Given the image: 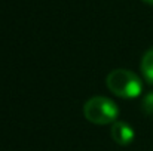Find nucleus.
<instances>
[{"label": "nucleus", "mask_w": 153, "mask_h": 151, "mask_svg": "<svg viewBox=\"0 0 153 151\" xmlns=\"http://www.w3.org/2000/svg\"><path fill=\"white\" fill-rule=\"evenodd\" d=\"M105 85L110 89V92H113L116 96L125 98V99H132L140 96L141 91H143V83L140 80V77L129 71V70H123V68H117L113 70L107 77H105Z\"/></svg>", "instance_id": "1"}, {"label": "nucleus", "mask_w": 153, "mask_h": 151, "mask_svg": "<svg viewBox=\"0 0 153 151\" xmlns=\"http://www.w3.org/2000/svg\"><path fill=\"white\" fill-rule=\"evenodd\" d=\"M83 116L94 124H110L116 122L119 116V107L110 98L94 96L85 102Z\"/></svg>", "instance_id": "2"}, {"label": "nucleus", "mask_w": 153, "mask_h": 151, "mask_svg": "<svg viewBox=\"0 0 153 151\" xmlns=\"http://www.w3.org/2000/svg\"><path fill=\"white\" fill-rule=\"evenodd\" d=\"M110 135L113 141L119 145H129L134 141L135 132L134 129L125 122H114L110 127Z\"/></svg>", "instance_id": "3"}, {"label": "nucleus", "mask_w": 153, "mask_h": 151, "mask_svg": "<svg viewBox=\"0 0 153 151\" xmlns=\"http://www.w3.org/2000/svg\"><path fill=\"white\" fill-rule=\"evenodd\" d=\"M140 68H141V73H143V77L146 79V82L149 85H153V48L143 55Z\"/></svg>", "instance_id": "4"}, {"label": "nucleus", "mask_w": 153, "mask_h": 151, "mask_svg": "<svg viewBox=\"0 0 153 151\" xmlns=\"http://www.w3.org/2000/svg\"><path fill=\"white\" fill-rule=\"evenodd\" d=\"M143 104H144V105H143L144 111H146V113H149V114H153V94L147 95Z\"/></svg>", "instance_id": "5"}, {"label": "nucleus", "mask_w": 153, "mask_h": 151, "mask_svg": "<svg viewBox=\"0 0 153 151\" xmlns=\"http://www.w3.org/2000/svg\"><path fill=\"white\" fill-rule=\"evenodd\" d=\"M141 1H144V3H147V4H153V0H141Z\"/></svg>", "instance_id": "6"}]
</instances>
